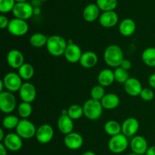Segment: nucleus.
<instances>
[{"instance_id":"c756f323","label":"nucleus","mask_w":155,"mask_h":155,"mask_svg":"<svg viewBox=\"0 0 155 155\" xmlns=\"http://www.w3.org/2000/svg\"><path fill=\"white\" fill-rule=\"evenodd\" d=\"M96 5L100 11L110 12L114 11L117 6V0H96Z\"/></svg>"},{"instance_id":"0eeeda50","label":"nucleus","mask_w":155,"mask_h":155,"mask_svg":"<svg viewBox=\"0 0 155 155\" xmlns=\"http://www.w3.org/2000/svg\"><path fill=\"white\" fill-rule=\"evenodd\" d=\"M2 80L5 85V89L12 93L19 92L23 85L22 79L19 74L15 72H9L6 74Z\"/></svg>"},{"instance_id":"58836bf2","label":"nucleus","mask_w":155,"mask_h":155,"mask_svg":"<svg viewBox=\"0 0 155 155\" xmlns=\"http://www.w3.org/2000/svg\"><path fill=\"white\" fill-rule=\"evenodd\" d=\"M120 68L126 70V71H129V70L132 68V62L130 61V60H128V59L124 58V60L123 61V62L121 63Z\"/></svg>"},{"instance_id":"ddd939ff","label":"nucleus","mask_w":155,"mask_h":155,"mask_svg":"<svg viewBox=\"0 0 155 155\" xmlns=\"http://www.w3.org/2000/svg\"><path fill=\"white\" fill-rule=\"evenodd\" d=\"M130 145L132 151L139 155L146 154L147 150L148 148L146 139L142 136H134L130 141Z\"/></svg>"},{"instance_id":"37998d69","label":"nucleus","mask_w":155,"mask_h":155,"mask_svg":"<svg viewBox=\"0 0 155 155\" xmlns=\"http://www.w3.org/2000/svg\"><path fill=\"white\" fill-rule=\"evenodd\" d=\"M5 137V136L4 130H3V129H1V130H0V142H2V141L4 140Z\"/></svg>"},{"instance_id":"473e14b6","label":"nucleus","mask_w":155,"mask_h":155,"mask_svg":"<svg viewBox=\"0 0 155 155\" xmlns=\"http://www.w3.org/2000/svg\"><path fill=\"white\" fill-rule=\"evenodd\" d=\"M32 112H33V107H32L30 103L22 101L18 105V113L19 116L22 117L23 119H27L32 114Z\"/></svg>"},{"instance_id":"c85d7f7f","label":"nucleus","mask_w":155,"mask_h":155,"mask_svg":"<svg viewBox=\"0 0 155 155\" xmlns=\"http://www.w3.org/2000/svg\"><path fill=\"white\" fill-rule=\"evenodd\" d=\"M18 74L24 80H30L34 75V68L33 65L29 63H24L18 69Z\"/></svg>"},{"instance_id":"f257e3e1","label":"nucleus","mask_w":155,"mask_h":155,"mask_svg":"<svg viewBox=\"0 0 155 155\" xmlns=\"http://www.w3.org/2000/svg\"><path fill=\"white\" fill-rule=\"evenodd\" d=\"M104 59L106 64L110 68H119L124 60L123 49L117 45H110L105 48Z\"/></svg>"},{"instance_id":"72a5a7b5","label":"nucleus","mask_w":155,"mask_h":155,"mask_svg":"<svg viewBox=\"0 0 155 155\" xmlns=\"http://www.w3.org/2000/svg\"><path fill=\"white\" fill-rule=\"evenodd\" d=\"M114 74L115 81L120 84H124L130 78L128 71L123 69L120 67L115 68V70L114 71Z\"/></svg>"},{"instance_id":"09e8293b","label":"nucleus","mask_w":155,"mask_h":155,"mask_svg":"<svg viewBox=\"0 0 155 155\" xmlns=\"http://www.w3.org/2000/svg\"><path fill=\"white\" fill-rule=\"evenodd\" d=\"M127 155H139V154H136V153L131 152V153H129V154H127Z\"/></svg>"},{"instance_id":"b1692460","label":"nucleus","mask_w":155,"mask_h":155,"mask_svg":"<svg viewBox=\"0 0 155 155\" xmlns=\"http://www.w3.org/2000/svg\"><path fill=\"white\" fill-rule=\"evenodd\" d=\"M98 83L103 87H107L115 81L114 71L110 69H103L98 75Z\"/></svg>"},{"instance_id":"5701e85b","label":"nucleus","mask_w":155,"mask_h":155,"mask_svg":"<svg viewBox=\"0 0 155 155\" xmlns=\"http://www.w3.org/2000/svg\"><path fill=\"white\" fill-rule=\"evenodd\" d=\"M119 96L114 93L105 94L102 99L101 100V104L103 108L106 110H114L117 108L120 104Z\"/></svg>"},{"instance_id":"ea45409f","label":"nucleus","mask_w":155,"mask_h":155,"mask_svg":"<svg viewBox=\"0 0 155 155\" xmlns=\"http://www.w3.org/2000/svg\"><path fill=\"white\" fill-rule=\"evenodd\" d=\"M148 84L153 89H155V74H151L148 78Z\"/></svg>"},{"instance_id":"49530a36","label":"nucleus","mask_w":155,"mask_h":155,"mask_svg":"<svg viewBox=\"0 0 155 155\" xmlns=\"http://www.w3.org/2000/svg\"><path fill=\"white\" fill-rule=\"evenodd\" d=\"M4 88H5V85L4 83H3L2 80H1V81H0V92H4V90H3Z\"/></svg>"},{"instance_id":"1a4fd4ad","label":"nucleus","mask_w":155,"mask_h":155,"mask_svg":"<svg viewBox=\"0 0 155 155\" xmlns=\"http://www.w3.org/2000/svg\"><path fill=\"white\" fill-rule=\"evenodd\" d=\"M8 30L15 36H22L27 34L29 30V25L24 20L13 18L10 21Z\"/></svg>"},{"instance_id":"de8ad7c7","label":"nucleus","mask_w":155,"mask_h":155,"mask_svg":"<svg viewBox=\"0 0 155 155\" xmlns=\"http://www.w3.org/2000/svg\"><path fill=\"white\" fill-rule=\"evenodd\" d=\"M16 2H27L28 0H15Z\"/></svg>"},{"instance_id":"c9c22d12","label":"nucleus","mask_w":155,"mask_h":155,"mask_svg":"<svg viewBox=\"0 0 155 155\" xmlns=\"http://www.w3.org/2000/svg\"><path fill=\"white\" fill-rule=\"evenodd\" d=\"M15 4V0H0V12L2 14L12 12Z\"/></svg>"},{"instance_id":"79ce46f5","label":"nucleus","mask_w":155,"mask_h":155,"mask_svg":"<svg viewBox=\"0 0 155 155\" xmlns=\"http://www.w3.org/2000/svg\"><path fill=\"white\" fill-rule=\"evenodd\" d=\"M0 155H7V148L2 143H0Z\"/></svg>"},{"instance_id":"4c0bfd02","label":"nucleus","mask_w":155,"mask_h":155,"mask_svg":"<svg viewBox=\"0 0 155 155\" xmlns=\"http://www.w3.org/2000/svg\"><path fill=\"white\" fill-rule=\"evenodd\" d=\"M10 21H8V18L4 15H0V28L5 29L8 28Z\"/></svg>"},{"instance_id":"4be33fe9","label":"nucleus","mask_w":155,"mask_h":155,"mask_svg":"<svg viewBox=\"0 0 155 155\" xmlns=\"http://www.w3.org/2000/svg\"><path fill=\"white\" fill-rule=\"evenodd\" d=\"M100 9L96 4H89L83 12V18L87 22H94L99 17Z\"/></svg>"},{"instance_id":"7c9ffc66","label":"nucleus","mask_w":155,"mask_h":155,"mask_svg":"<svg viewBox=\"0 0 155 155\" xmlns=\"http://www.w3.org/2000/svg\"><path fill=\"white\" fill-rule=\"evenodd\" d=\"M20 120L19 118L15 115L9 114L5 117L2 120V127L3 128L6 129V130H13V129H16L18 127V124H19Z\"/></svg>"},{"instance_id":"a18cd8bd","label":"nucleus","mask_w":155,"mask_h":155,"mask_svg":"<svg viewBox=\"0 0 155 155\" xmlns=\"http://www.w3.org/2000/svg\"><path fill=\"white\" fill-rule=\"evenodd\" d=\"M82 155H96L95 153H94L93 151H85Z\"/></svg>"},{"instance_id":"8fccbe9b","label":"nucleus","mask_w":155,"mask_h":155,"mask_svg":"<svg viewBox=\"0 0 155 155\" xmlns=\"http://www.w3.org/2000/svg\"><path fill=\"white\" fill-rule=\"evenodd\" d=\"M40 1H42V2H45V1H47V0H40Z\"/></svg>"},{"instance_id":"bb28decb","label":"nucleus","mask_w":155,"mask_h":155,"mask_svg":"<svg viewBox=\"0 0 155 155\" xmlns=\"http://www.w3.org/2000/svg\"><path fill=\"white\" fill-rule=\"evenodd\" d=\"M142 60L145 65L150 68H155V48L148 47L142 54Z\"/></svg>"},{"instance_id":"6ab92c4d","label":"nucleus","mask_w":155,"mask_h":155,"mask_svg":"<svg viewBox=\"0 0 155 155\" xmlns=\"http://www.w3.org/2000/svg\"><path fill=\"white\" fill-rule=\"evenodd\" d=\"M119 21L118 15L114 11L104 12L100 15L99 24L104 28H110L116 25Z\"/></svg>"},{"instance_id":"f704fd0d","label":"nucleus","mask_w":155,"mask_h":155,"mask_svg":"<svg viewBox=\"0 0 155 155\" xmlns=\"http://www.w3.org/2000/svg\"><path fill=\"white\" fill-rule=\"evenodd\" d=\"M91 98L97 101H100L102 99L103 97L105 95V91H104V87L101 86V85H96L93 86L92 89H91L90 92Z\"/></svg>"},{"instance_id":"dca6fc26","label":"nucleus","mask_w":155,"mask_h":155,"mask_svg":"<svg viewBox=\"0 0 155 155\" xmlns=\"http://www.w3.org/2000/svg\"><path fill=\"white\" fill-rule=\"evenodd\" d=\"M8 64L13 69H19L24 64V56L18 49H12L8 51L6 57Z\"/></svg>"},{"instance_id":"f8f14e48","label":"nucleus","mask_w":155,"mask_h":155,"mask_svg":"<svg viewBox=\"0 0 155 155\" xmlns=\"http://www.w3.org/2000/svg\"><path fill=\"white\" fill-rule=\"evenodd\" d=\"M19 95L22 101L31 104L36 97V87L34 85L28 82L23 83L19 90Z\"/></svg>"},{"instance_id":"a19ab883","label":"nucleus","mask_w":155,"mask_h":155,"mask_svg":"<svg viewBox=\"0 0 155 155\" xmlns=\"http://www.w3.org/2000/svg\"><path fill=\"white\" fill-rule=\"evenodd\" d=\"M145 155H155V145L149 147L147 150V152Z\"/></svg>"},{"instance_id":"e433bc0d","label":"nucleus","mask_w":155,"mask_h":155,"mask_svg":"<svg viewBox=\"0 0 155 155\" xmlns=\"http://www.w3.org/2000/svg\"><path fill=\"white\" fill-rule=\"evenodd\" d=\"M139 96L144 101H151L154 99V93L153 92V90H151V89H149V88H143Z\"/></svg>"},{"instance_id":"2f4dec72","label":"nucleus","mask_w":155,"mask_h":155,"mask_svg":"<svg viewBox=\"0 0 155 155\" xmlns=\"http://www.w3.org/2000/svg\"><path fill=\"white\" fill-rule=\"evenodd\" d=\"M68 115L73 120H79L84 115L83 107L79 104H73L68 109Z\"/></svg>"},{"instance_id":"412c9836","label":"nucleus","mask_w":155,"mask_h":155,"mask_svg":"<svg viewBox=\"0 0 155 155\" xmlns=\"http://www.w3.org/2000/svg\"><path fill=\"white\" fill-rule=\"evenodd\" d=\"M98 61V58L96 53H95L94 51H87L83 52L80 64L83 68L90 69V68H94L97 64Z\"/></svg>"},{"instance_id":"39448f33","label":"nucleus","mask_w":155,"mask_h":155,"mask_svg":"<svg viewBox=\"0 0 155 155\" xmlns=\"http://www.w3.org/2000/svg\"><path fill=\"white\" fill-rule=\"evenodd\" d=\"M16 98L12 92L4 91L0 92V110L2 113L8 114L16 108Z\"/></svg>"},{"instance_id":"9d476101","label":"nucleus","mask_w":155,"mask_h":155,"mask_svg":"<svg viewBox=\"0 0 155 155\" xmlns=\"http://www.w3.org/2000/svg\"><path fill=\"white\" fill-rule=\"evenodd\" d=\"M22 139L16 133H11L5 135V137L2 143L5 145L7 150L15 152L21 150L22 148Z\"/></svg>"},{"instance_id":"393cba45","label":"nucleus","mask_w":155,"mask_h":155,"mask_svg":"<svg viewBox=\"0 0 155 155\" xmlns=\"http://www.w3.org/2000/svg\"><path fill=\"white\" fill-rule=\"evenodd\" d=\"M136 23L131 18L124 19L119 24V32L124 36H132L136 31Z\"/></svg>"},{"instance_id":"6e6552de","label":"nucleus","mask_w":155,"mask_h":155,"mask_svg":"<svg viewBox=\"0 0 155 155\" xmlns=\"http://www.w3.org/2000/svg\"><path fill=\"white\" fill-rule=\"evenodd\" d=\"M34 8L29 2H16L12 13L15 18L21 20H28L34 15Z\"/></svg>"},{"instance_id":"20e7f679","label":"nucleus","mask_w":155,"mask_h":155,"mask_svg":"<svg viewBox=\"0 0 155 155\" xmlns=\"http://www.w3.org/2000/svg\"><path fill=\"white\" fill-rule=\"evenodd\" d=\"M129 141L127 136L123 133L112 136L108 142V148L114 154H121L127 149Z\"/></svg>"},{"instance_id":"2eb2a0df","label":"nucleus","mask_w":155,"mask_h":155,"mask_svg":"<svg viewBox=\"0 0 155 155\" xmlns=\"http://www.w3.org/2000/svg\"><path fill=\"white\" fill-rule=\"evenodd\" d=\"M83 54L82 50L78 45L75 43L68 44L64 56L68 62L72 64L80 62Z\"/></svg>"},{"instance_id":"f3484780","label":"nucleus","mask_w":155,"mask_h":155,"mask_svg":"<svg viewBox=\"0 0 155 155\" xmlns=\"http://www.w3.org/2000/svg\"><path fill=\"white\" fill-rule=\"evenodd\" d=\"M121 126H122V133L127 138L135 136L139 130V121L134 117L127 118Z\"/></svg>"},{"instance_id":"f03ea898","label":"nucleus","mask_w":155,"mask_h":155,"mask_svg":"<svg viewBox=\"0 0 155 155\" xmlns=\"http://www.w3.org/2000/svg\"><path fill=\"white\" fill-rule=\"evenodd\" d=\"M68 45V42L64 38L58 35H53L48 38L45 46L47 51L51 55L54 57H60L64 54Z\"/></svg>"},{"instance_id":"4468645a","label":"nucleus","mask_w":155,"mask_h":155,"mask_svg":"<svg viewBox=\"0 0 155 155\" xmlns=\"http://www.w3.org/2000/svg\"><path fill=\"white\" fill-rule=\"evenodd\" d=\"M64 145L70 150H78L83 146V138L80 134L77 133H72L66 135L64 139Z\"/></svg>"},{"instance_id":"cd10ccee","label":"nucleus","mask_w":155,"mask_h":155,"mask_svg":"<svg viewBox=\"0 0 155 155\" xmlns=\"http://www.w3.org/2000/svg\"><path fill=\"white\" fill-rule=\"evenodd\" d=\"M48 38L45 35L41 33H33L30 38V43L34 48H42L46 45Z\"/></svg>"},{"instance_id":"9b49d317","label":"nucleus","mask_w":155,"mask_h":155,"mask_svg":"<svg viewBox=\"0 0 155 155\" xmlns=\"http://www.w3.org/2000/svg\"><path fill=\"white\" fill-rule=\"evenodd\" d=\"M54 137V130L49 124H42L38 127L36 138L41 144L49 143Z\"/></svg>"},{"instance_id":"a878e982","label":"nucleus","mask_w":155,"mask_h":155,"mask_svg":"<svg viewBox=\"0 0 155 155\" xmlns=\"http://www.w3.org/2000/svg\"><path fill=\"white\" fill-rule=\"evenodd\" d=\"M104 132L110 136H114L122 133V126L116 120H108L104 124Z\"/></svg>"},{"instance_id":"aec40b11","label":"nucleus","mask_w":155,"mask_h":155,"mask_svg":"<svg viewBox=\"0 0 155 155\" xmlns=\"http://www.w3.org/2000/svg\"><path fill=\"white\" fill-rule=\"evenodd\" d=\"M58 128L64 135H68L74 130V120L68 115H61L58 120Z\"/></svg>"},{"instance_id":"423d86ee","label":"nucleus","mask_w":155,"mask_h":155,"mask_svg":"<svg viewBox=\"0 0 155 155\" xmlns=\"http://www.w3.org/2000/svg\"><path fill=\"white\" fill-rule=\"evenodd\" d=\"M15 130L17 134L23 139H30L36 136L37 130L34 124L27 119L21 120Z\"/></svg>"},{"instance_id":"7ed1b4c3","label":"nucleus","mask_w":155,"mask_h":155,"mask_svg":"<svg viewBox=\"0 0 155 155\" xmlns=\"http://www.w3.org/2000/svg\"><path fill=\"white\" fill-rule=\"evenodd\" d=\"M83 107L85 117L91 120H97L102 115L103 107L100 101L90 98L84 103Z\"/></svg>"},{"instance_id":"a211bd4d","label":"nucleus","mask_w":155,"mask_h":155,"mask_svg":"<svg viewBox=\"0 0 155 155\" xmlns=\"http://www.w3.org/2000/svg\"><path fill=\"white\" fill-rule=\"evenodd\" d=\"M124 85L125 92L129 95L133 97L140 95L141 92L143 89L141 82L138 79L134 78V77H130Z\"/></svg>"},{"instance_id":"c03bdc74","label":"nucleus","mask_w":155,"mask_h":155,"mask_svg":"<svg viewBox=\"0 0 155 155\" xmlns=\"http://www.w3.org/2000/svg\"><path fill=\"white\" fill-rule=\"evenodd\" d=\"M33 13H34V15H39V14L41 13L40 8H39V7H35L34 8V10H33Z\"/></svg>"}]
</instances>
